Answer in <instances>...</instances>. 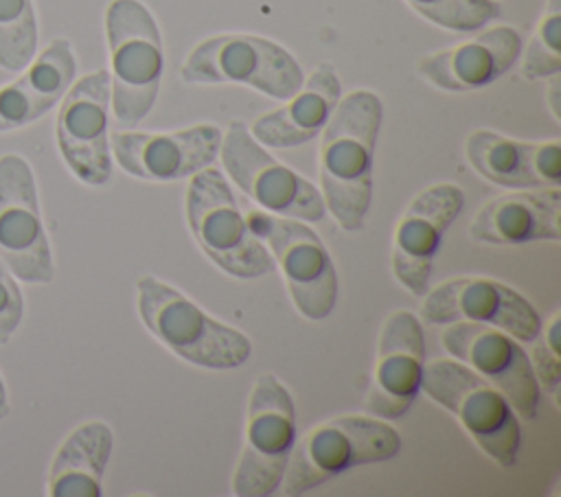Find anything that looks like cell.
I'll return each instance as SVG.
<instances>
[{"instance_id": "obj_27", "label": "cell", "mask_w": 561, "mask_h": 497, "mask_svg": "<svg viewBox=\"0 0 561 497\" xmlns=\"http://www.w3.org/2000/svg\"><path fill=\"white\" fill-rule=\"evenodd\" d=\"M559 333H561V315L554 313L550 324L543 328V333L539 331V335L535 337V350H533V372L535 379L539 383V388H543L550 394H557L559 385H561V342H559Z\"/></svg>"}, {"instance_id": "obj_10", "label": "cell", "mask_w": 561, "mask_h": 497, "mask_svg": "<svg viewBox=\"0 0 561 497\" xmlns=\"http://www.w3.org/2000/svg\"><path fill=\"white\" fill-rule=\"evenodd\" d=\"M219 151L232 182L272 215L300 221H320L324 217L327 206L320 190L272 158L245 123L232 120L228 125Z\"/></svg>"}, {"instance_id": "obj_28", "label": "cell", "mask_w": 561, "mask_h": 497, "mask_svg": "<svg viewBox=\"0 0 561 497\" xmlns=\"http://www.w3.org/2000/svg\"><path fill=\"white\" fill-rule=\"evenodd\" d=\"M24 302L18 282L0 258V344H4L22 320Z\"/></svg>"}, {"instance_id": "obj_14", "label": "cell", "mask_w": 561, "mask_h": 497, "mask_svg": "<svg viewBox=\"0 0 561 497\" xmlns=\"http://www.w3.org/2000/svg\"><path fill=\"white\" fill-rule=\"evenodd\" d=\"M440 342L454 359L500 390L519 416H537L541 388L526 350L515 337L495 326L454 322L443 331Z\"/></svg>"}, {"instance_id": "obj_8", "label": "cell", "mask_w": 561, "mask_h": 497, "mask_svg": "<svg viewBox=\"0 0 561 497\" xmlns=\"http://www.w3.org/2000/svg\"><path fill=\"white\" fill-rule=\"evenodd\" d=\"M186 83H241L272 99H289L302 85V68L276 42L228 33L199 42L182 66Z\"/></svg>"}, {"instance_id": "obj_11", "label": "cell", "mask_w": 561, "mask_h": 497, "mask_svg": "<svg viewBox=\"0 0 561 497\" xmlns=\"http://www.w3.org/2000/svg\"><path fill=\"white\" fill-rule=\"evenodd\" d=\"M0 258L24 282H50L55 276L35 177L15 153L0 155Z\"/></svg>"}, {"instance_id": "obj_5", "label": "cell", "mask_w": 561, "mask_h": 497, "mask_svg": "<svg viewBox=\"0 0 561 497\" xmlns=\"http://www.w3.org/2000/svg\"><path fill=\"white\" fill-rule=\"evenodd\" d=\"M188 228L202 252L234 278H259L274 258L241 215L221 171L206 166L191 175L186 190Z\"/></svg>"}, {"instance_id": "obj_7", "label": "cell", "mask_w": 561, "mask_h": 497, "mask_svg": "<svg viewBox=\"0 0 561 497\" xmlns=\"http://www.w3.org/2000/svg\"><path fill=\"white\" fill-rule=\"evenodd\" d=\"M294 444V398L274 374L265 372L250 392L245 442L234 469L232 493L237 497L272 495L283 482Z\"/></svg>"}, {"instance_id": "obj_4", "label": "cell", "mask_w": 561, "mask_h": 497, "mask_svg": "<svg viewBox=\"0 0 561 497\" xmlns=\"http://www.w3.org/2000/svg\"><path fill=\"white\" fill-rule=\"evenodd\" d=\"M401 451L399 431L377 416H337L307 431L291 449L283 493L302 495L340 473L386 462Z\"/></svg>"}, {"instance_id": "obj_2", "label": "cell", "mask_w": 561, "mask_h": 497, "mask_svg": "<svg viewBox=\"0 0 561 497\" xmlns=\"http://www.w3.org/2000/svg\"><path fill=\"white\" fill-rule=\"evenodd\" d=\"M136 291L138 313L147 331L184 361L210 370L239 368L248 361L250 339L210 317L171 285L153 276H140Z\"/></svg>"}, {"instance_id": "obj_6", "label": "cell", "mask_w": 561, "mask_h": 497, "mask_svg": "<svg viewBox=\"0 0 561 497\" xmlns=\"http://www.w3.org/2000/svg\"><path fill=\"white\" fill-rule=\"evenodd\" d=\"M421 390L447 407L478 447L500 466L508 469L515 464L522 429L515 409L500 390L458 359L425 363Z\"/></svg>"}, {"instance_id": "obj_17", "label": "cell", "mask_w": 561, "mask_h": 497, "mask_svg": "<svg viewBox=\"0 0 561 497\" xmlns=\"http://www.w3.org/2000/svg\"><path fill=\"white\" fill-rule=\"evenodd\" d=\"M425 339L416 315L394 311L381 326L377 366L366 396V409L383 420L401 418L421 392Z\"/></svg>"}, {"instance_id": "obj_16", "label": "cell", "mask_w": 561, "mask_h": 497, "mask_svg": "<svg viewBox=\"0 0 561 497\" xmlns=\"http://www.w3.org/2000/svg\"><path fill=\"white\" fill-rule=\"evenodd\" d=\"M116 162L134 177L173 182L210 166L221 147L215 125H195L180 131H114L110 138Z\"/></svg>"}, {"instance_id": "obj_12", "label": "cell", "mask_w": 561, "mask_h": 497, "mask_svg": "<svg viewBox=\"0 0 561 497\" xmlns=\"http://www.w3.org/2000/svg\"><path fill=\"white\" fill-rule=\"evenodd\" d=\"M110 72L94 70L68 88L57 114V147L83 184L101 186L112 175Z\"/></svg>"}, {"instance_id": "obj_18", "label": "cell", "mask_w": 561, "mask_h": 497, "mask_svg": "<svg viewBox=\"0 0 561 497\" xmlns=\"http://www.w3.org/2000/svg\"><path fill=\"white\" fill-rule=\"evenodd\" d=\"M522 37L511 26H491L469 42L427 55L419 72L447 92L480 90L500 79L519 57Z\"/></svg>"}, {"instance_id": "obj_19", "label": "cell", "mask_w": 561, "mask_h": 497, "mask_svg": "<svg viewBox=\"0 0 561 497\" xmlns=\"http://www.w3.org/2000/svg\"><path fill=\"white\" fill-rule=\"evenodd\" d=\"M471 239L489 245H522L533 241H559L561 190H513L486 201L469 226Z\"/></svg>"}, {"instance_id": "obj_24", "label": "cell", "mask_w": 561, "mask_h": 497, "mask_svg": "<svg viewBox=\"0 0 561 497\" xmlns=\"http://www.w3.org/2000/svg\"><path fill=\"white\" fill-rule=\"evenodd\" d=\"M37 53L33 0H0V66L24 70Z\"/></svg>"}, {"instance_id": "obj_29", "label": "cell", "mask_w": 561, "mask_h": 497, "mask_svg": "<svg viewBox=\"0 0 561 497\" xmlns=\"http://www.w3.org/2000/svg\"><path fill=\"white\" fill-rule=\"evenodd\" d=\"M9 398H7V390H4V383H2V377H0V418L9 416Z\"/></svg>"}, {"instance_id": "obj_9", "label": "cell", "mask_w": 561, "mask_h": 497, "mask_svg": "<svg viewBox=\"0 0 561 497\" xmlns=\"http://www.w3.org/2000/svg\"><path fill=\"white\" fill-rule=\"evenodd\" d=\"M245 221L278 261L298 313L327 317L337 300V271L320 236L300 219L263 210H248Z\"/></svg>"}, {"instance_id": "obj_22", "label": "cell", "mask_w": 561, "mask_h": 497, "mask_svg": "<svg viewBox=\"0 0 561 497\" xmlns=\"http://www.w3.org/2000/svg\"><path fill=\"white\" fill-rule=\"evenodd\" d=\"M340 79L331 63H320L291 101L252 123L250 134L274 149H289L313 140L340 101Z\"/></svg>"}, {"instance_id": "obj_23", "label": "cell", "mask_w": 561, "mask_h": 497, "mask_svg": "<svg viewBox=\"0 0 561 497\" xmlns=\"http://www.w3.org/2000/svg\"><path fill=\"white\" fill-rule=\"evenodd\" d=\"M112 429L101 420L77 427L59 447L48 473L53 497H99L112 453Z\"/></svg>"}, {"instance_id": "obj_26", "label": "cell", "mask_w": 561, "mask_h": 497, "mask_svg": "<svg viewBox=\"0 0 561 497\" xmlns=\"http://www.w3.org/2000/svg\"><path fill=\"white\" fill-rule=\"evenodd\" d=\"M419 15L449 31H478L500 15L493 0H405Z\"/></svg>"}, {"instance_id": "obj_21", "label": "cell", "mask_w": 561, "mask_h": 497, "mask_svg": "<svg viewBox=\"0 0 561 497\" xmlns=\"http://www.w3.org/2000/svg\"><path fill=\"white\" fill-rule=\"evenodd\" d=\"M77 74L75 53L68 39H53L24 72L0 88V131L20 129L50 112L68 92Z\"/></svg>"}, {"instance_id": "obj_3", "label": "cell", "mask_w": 561, "mask_h": 497, "mask_svg": "<svg viewBox=\"0 0 561 497\" xmlns=\"http://www.w3.org/2000/svg\"><path fill=\"white\" fill-rule=\"evenodd\" d=\"M110 42V107L123 127H136L153 107L162 81V39L138 0H112L105 11Z\"/></svg>"}, {"instance_id": "obj_25", "label": "cell", "mask_w": 561, "mask_h": 497, "mask_svg": "<svg viewBox=\"0 0 561 497\" xmlns=\"http://www.w3.org/2000/svg\"><path fill=\"white\" fill-rule=\"evenodd\" d=\"M561 70V0H548L546 13L526 48L522 74L526 79L557 77Z\"/></svg>"}, {"instance_id": "obj_20", "label": "cell", "mask_w": 561, "mask_h": 497, "mask_svg": "<svg viewBox=\"0 0 561 497\" xmlns=\"http://www.w3.org/2000/svg\"><path fill=\"white\" fill-rule=\"evenodd\" d=\"M469 164L489 182L506 188L559 186L561 147L550 142H522L491 129H478L467 138Z\"/></svg>"}, {"instance_id": "obj_15", "label": "cell", "mask_w": 561, "mask_h": 497, "mask_svg": "<svg viewBox=\"0 0 561 497\" xmlns=\"http://www.w3.org/2000/svg\"><path fill=\"white\" fill-rule=\"evenodd\" d=\"M462 206L465 195L456 184H434L405 208L394 230L392 271L410 293L421 298L427 291L440 239Z\"/></svg>"}, {"instance_id": "obj_13", "label": "cell", "mask_w": 561, "mask_h": 497, "mask_svg": "<svg viewBox=\"0 0 561 497\" xmlns=\"http://www.w3.org/2000/svg\"><path fill=\"white\" fill-rule=\"evenodd\" d=\"M421 317L427 324L495 326L519 342H533L541 331L539 313L517 289L480 276L454 278L425 291Z\"/></svg>"}, {"instance_id": "obj_1", "label": "cell", "mask_w": 561, "mask_h": 497, "mask_svg": "<svg viewBox=\"0 0 561 497\" xmlns=\"http://www.w3.org/2000/svg\"><path fill=\"white\" fill-rule=\"evenodd\" d=\"M383 107L375 92L355 90L337 101L320 142V186L335 221L353 232L373 199V153Z\"/></svg>"}]
</instances>
